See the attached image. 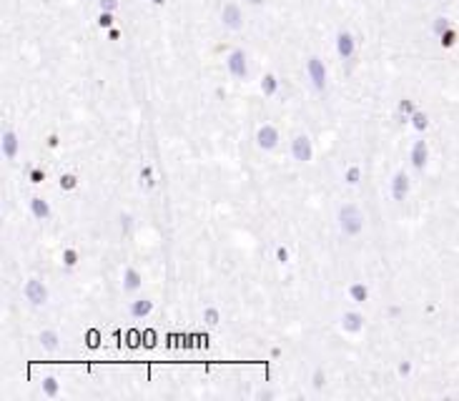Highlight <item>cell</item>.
Wrapping results in <instances>:
<instances>
[{"mask_svg":"<svg viewBox=\"0 0 459 401\" xmlns=\"http://www.w3.org/2000/svg\"><path fill=\"white\" fill-rule=\"evenodd\" d=\"M226 68L233 78H238V80H244L246 75H249V63H246V53L244 50H233L229 58H226Z\"/></svg>","mask_w":459,"mask_h":401,"instance_id":"8","label":"cell"},{"mask_svg":"<svg viewBox=\"0 0 459 401\" xmlns=\"http://www.w3.org/2000/svg\"><path fill=\"white\" fill-rule=\"evenodd\" d=\"M111 23H113V18H111L108 13H103V15H101V25H111Z\"/></svg>","mask_w":459,"mask_h":401,"instance_id":"36","label":"cell"},{"mask_svg":"<svg viewBox=\"0 0 459 401\" xmlns=\"http://www.w3.org/2000/svg\"><path fill=\"white\" fill-rule=\"evenodd\" d=\"M28 181H30V183H43V181H46V171H43L41 165L30 168V173H28Z\"/></svg>","mask_w":459,"mask_h":401,"instance_id":"28","label":"cell"},{"mask_svg":"<svg viewBox=\"0 0 459 401\" xmlns=\"http://www.w3.org/2000/svg\"><path fill=\"white\" fill-rule=\"evenodd\" d=\"M0 151H3V158H5L8 163H13V161L18 158V153H21V138H18L15 131H5V133H3Z\"/></svg>","mask_w":459,"mask_h":401,"instance_id":"6","label":"cell"},{"mask_svg":"<svg viewBox=\"0 0 459 401\" xmlns=\"http://www.w3.org/2000/svg\"><path fill=\"white\" fill-rule=\"evenodd\" d=\"M416 111V105H414V100H409V98H404V100H399V113L404 116V120L407 118H412V113Z\"/></svg>","mask_w":459,"mask_h":401,"instance_id":"27","label":"cell"},{"mask_svg":"<svg viewBox=\"0 0 459 401\" xmlns=\"http://www.w3.org/2000/svg\"><path fill=\"white\" fill-rule=\"evenodd\" d=\"M399 313H402V308H399V306H391L389 308V316H391V319H394V316H399Z\"/></svg>","mask_w":459,"mask_h":401,"instance_id":"37","label":"cell"},{"mask_svg":"<svg viewBox=\"0 0 459 401\" xmlns=\"http://www.w3.org/2000/svg\"><path fill=\"white\" fill-rule=\"evenodd\" d=\"M409 120H412V128L416 133H424V131L429 128V116H427L424 111H414Z\"/></svg>","mask_w":459,"mask_h":401,"instance_id":"19","label":"cell"},{"mask_svg":"<svg viewBox=\"0 0 459 401\" xmlns=\"http://www.w3.org/2000/svg\"><path fill=\"white\" fill-rule=\"evenodd\" d=\"M359 181H362V168L354 163V165H349L344 171V183L346 186H359Z\"/></svg>","mask_w":459,"mask_h":401,"instance_id":"20","label":"cell"},{"mask_svg":"<svg viewBox=\"0 0 459 401\" xmlns=\"http://www.w3.org/2000/svg\"><path fill=\"white\" fill-rule=\"evenodd\" d=\"M336 223H339L342 236L356 238L364 231V213L359 211V206H354V203H344L336 213Z\"/></svg>","mask_w":459,"mask_h":401,"instance_id":"1","label":"cell"},{"mask_svg":"<svg viewBox=\"0 0 459 401\" xmlns=\"http://www.w3.org/2000/svg\"><path fill=\"white\" fill-rule=\"evenodd\" d=\"M30 213H33V218L35 221H50V203H48L46 198H41V196H33L30 198Z\"/></svg>","mask_w":459,"mask_h":401,"instance_id":"13","label":"cell"},{"mask_svg":"<svg viewBox=\"0 0 459 401\" xmlns=\"http://www.w3.org/2000/svg\"><path fill=\"white\" fill-rule=\"evenodd\" d=\"M101 8H103L106 13H111V10L118 8V0H101Z\"/></svg>","mask_w":459,"mask_h":401,"instance_id":"34","label":"cell"},{"mask_svg":"<svg viewBox=\"0 0 459 401\" xmlns=\"http://www.w3.org/2000/svg\"><path fill=\"white\" fill-rule=\"evenodd\" d=\"M457 43V33L454 30H447V33H442V46H454Z\"/></svg>","mask_w":459,"mask_h":401,"instance_id":"30","label":"cell"},{"mask_svg":"<svg viewBox=\"0 0 459 401\" xmlns=\"http://www.w3.org/2000/svg\"><path fill=\"white\" fill-rule=\"evenodd\" d=\"M204 321H206L208 326H218V321H221V311L216 306H206L204 308Z\"/></svg>","mask_w":459,"mask_h":401,"instance_id":"23","label":"cell"},{"mask_svg":"<svg viewBox=\"0 0 459 401\" xmlns=\"http://www.w3.org/2000/svg\"><path fill=\"white\" fill-rule=\"evenodd\" d=\"M58 183H61L63 191H75L78 188V176H75V173H63Z\"/></svg>","mask_w":459,"mask_h":401,"instance_id":"25","label":"cell"},{"mask_svg":"<svg viewBox=\"0 0 459 401\" xmlns=\"http://www.w3.org/2000/svg\"><path fill=\"white\" fill-rule=\"evenodd\" d=\"M349 299H351L354 304H367V301H369V288H367V283H362V281L349 283Z\"/></svg>","mask_w":459,"mask_h":401,"instance_id":"17","label":"cell"},{"mask_svg":"<svg viewBox=\"0 0 459 401\" xmlns=\"http://www.w3.org/2000/svg\"><path fill=\"white\" fill-rule=\"evenodd\" d=\"M276 261L278 263H289V248L286 246H276Z\"/></svg>","mask_w":459,"mask_h":401,"instance_id":"32","label":"cell"},{"mask_svg":"<svg viewBox=\"0 0 459 401\" xmlns=\"http://www.w3.org/2000/svg\"><path fill=\"white\" fill-rule=\"evenodd\" d=\"M324 384H326V371H324V366H316L314 374H311V386H314L316 391H322Z\"/></svg>","mask_w":459,"mask_h":401,"instance_id":"24","label":"cell"},{"mask_svg":"<svg viewBox=\"0 0 459 401\" xmlns=\"http://www.w3.org/2000/svg\"><path fill=\"white\" fill-rule=\"evenodd\" d=\"M409 161H412L414 171H424L427 161H429V145L427 141H414L412 151H409Z\"/></svg>","mask_w":459,"mask_h":401,"instance_id":"9","label":"cell"},{"mask_svg":"<svg viewBox=\"0 0 459 401\" xmlns=\"http://www.w3.org/2000/svg\"><path fill=\"white\" fill-rule=\"evenodd\" d=\"M396 374H399V376H409V374H412V361H399V366H396Z\"/></svg>","mask_w":459,"mask_h":401,"instance_id":"31","label":"cell"},{"mask_svg":"<svg viewBox=\"0 0 459 401\" xmlns=\"http://www.w3.org/2000/svg\"><path fill=\"white\" fill-rule=\"evenodd\" d=\"M249 3H251V5H261L264 0H249Z\"/></svg>","mask_w":459,"mask_h":401,"instance_id":"38","label":"cell"},{"mask_svg":"<svg viewBox=\"0 0 459 401\" xmlns=\"http://www.w3.org/2000/svg\"><path fill=\"white\" fill-rule=\"evenodd\" d=\"M48 148H58V136H48Z\"/></svg>","mask_w":459,"mask_h":401,"instance_id":"35","label":"cell"},{"mask_svg":"<svg viewBox=\"0 0 459 401\" xmlns=\"http://www.w3.org/2000/svg\"><path fill=\"white\" fill-rule=\"evenodd\" d=\"M221 23L226 25V28H231V30H238V28L244 25V15H241V10H238L236 3L224 5V10H221Z\"/></svg>","mask_w":459,"mask_h":401,"instance_id":"11","label":"cell"},{"mask_svg":"<svg viewBox=\"0 0 459 401\" xmlns=\"http://www.w3.org/2000/svg\"><path fill=\"white\" fill-rule=\"evenodd\" d=\"M38 344H41V349H43V351L53 354V351H58V346H61V336H58L55 331L43 329L41 333H38Z\"/></svg>","mask_w":459,"mask_h":401,"instance_id":"14","label":"cell"},{"mask_svg":"<svg viewBox=\"0 0 459 401\" xmlns=\"http://www.w3.org/2000/svg\"><path fill=\"white\" fill-rule=\"evenodd\" d=\"M118 226H121V234H123V236L131 234V228H133V216H131V213H121V216H118Z\"/></svg>","mask_w":459,"mask_h":401,"instance_id":"26","label":"cell"},{"mask_svg":"<svg viewBox=\"0 0 459 401\" xmlns=\"http://www.w3.org/2000/svg\"><path fill=\"white\" fill-rule=\"evenodd\" d=\"M291 158L296 163H311L314 161V145H311V138L306 133H298L291 141Z\"/></svg>","mask_w":459,"mask_h":401,"instance_id":"3","label":"cell"},{"mask_svg":"<svg viewBox=\"0 0 459 401\" xmlns=\"http://www.w3.org/2000/svg\"><path fill=\"white\" fill-rule=\"evenodd\" d=\"M336 50H339V55H342L344 60H349V58L354 55V38H351L346 30H342V33L336 35Z\"/></svg>","mask_w":459,"mask_h":401,"instance_id":"16","label":"cell"},{"mask_svg":"<svg viewBox=\"0 0 459 401\" xmlns=\"http://www.w3.org/2000/svg\"><path fill=\"white\" fill-rule=\"evenodd\" d=\"M151 311H153L151 299H138V301H131V306H128V313L133 319H146V316H151Z\"/></svg>","mask_w":459,"mask_h":401,"instance_id":"15","label":"cell"},{"mask_svg":"<svg viewBox=\"0 0 459 401\" xmlns=\"http://www.w3.org/2000/svg\"><path fill=\"white\" fill-rule=\"evenodd\" d=\"M23 296H25V301L30 304V306H46L48 304V286L41 279H28L23 286Z\"/></svg>","mask_w":459,"mask_h":401,"instance_id":"2","label":"cell"},{"mask_svg":"<svg viewBox=\"0 0 459 401\" xmlns=\"http://www.w3.org/2000/svg\"><path fill=\"white\" fill-rule=\"evenodd\" d=\"M141 286H143L141 271H138L136 266H126L123 268V291L126 293H136V291H141Z\"/></svg>","mask_w":459,"mask_h":401,"instance_id":"12","label":"cell"},{"mask_svg":"<svg viewBox=\"0 0 459 401\" xmlns=\"http://www.w3.org/2000/svg\"><path fill=\"white\" fill-rule=\"evenodd\" d=\"M61 261H63V266L66 268H75L78 266V261H81V254L75 251V248H63V256H61Z\"/></svg>","mask_w":459,"mask_h":401,"instance_id":"22","label":"cell"},{"mask_svg":"<svg viewBox=\"0 0 459 401\" xmlns=\"http://www.w3.org/2000/svg\"><path fill=\"white\" fill-rule=\"evenodd\" d=\"M276 91H278L276 75H264V80H261V93L266 95V98H271V95H276Z\"/></svg>","mask_w":459,"mask_h":401,"instance_id":"21","label":"cell"},{"mask_svg":"<svg viewBox=\"0 0 459 401\" xmlns=\"http://www.w3.org/2000/svg\"><path fill=\"white\" fill-rule=\"evenodd\" d=\"M256 145L261 148V151H274L276 145H278V128H276L274 123H264L258 131H256Z\"/></svg>","mask_w":459,"mask_h":401,"instance_id":"4","label":"cell"},{"mask_svg":"<svg viewBox=\"0 0 459 401\" xmlns=\"http://www.w3.org/2000/svg\"><path fill=\"white\" fill-rule=\"evenodd\" d=\"M143 181H146V188H153L156 181H153V168H151V165H143V168H141V183H143Z\"/></svg>","mask_w":459,"mask_h":401,"instance_id":"29","label":"cell"},{"mask_svg":"<svg viewBox=\"0 0 459 401\" xmlns=\"http://www.w3.org/2000/svg\"><path fill=\"white\" fill-rule=\"evenodd\" d=\"M41 391H43V396H48V399H55V396L61 394V381L55 376H46L41 381Z\"/></svg>","mask_w":459,"mask_h":401,"instance_id":"18","label":"cell"},{"mask_svg":"<svg viewBox=\"0 0 459 401\" xmlns=\"http://www.w3.org/2000/svg\"><path fill=\"white\" fill-rule=\"evenodd\" d=\"M409 188H412L409 173H407V171H396V173L391 176V198H394L396 203L407 201V196H409Z\"/></svg>","mask_w":459,"mask_h":401,"instance_id":"5","label":"cell"},{"mask_svg":"<svg viewBox=\"0 0 459 401\" xmlns=\"http://www.w3.org/2000/svg\"><path fill=\"white\" fill-rule=\"evenodd\" d=\"M339 326H342L344 333H351V336L359 333V331L364 329V313H359V311H344Z\"/></svg>","mask_w":459,"mask_h":401,"instance_id":"10","label":"cell"},{"mask_svg":"<svg viewBox=\"0 0 459 401\" xmlns=\"http://www.w3.org/2000/svg\"><path fill=\"white\" fill-rule=\"evenodd\" d=\"M447 30H449L447 18H436V23H434V33H436V35H442V33H447Z\"/></svg>","mask_w":459,"mask_h":401,"instance_id":"33","label":"cell"},{"mask_svg":"<svg viewBox=\"0 0 459 401\" xmlns=\"http://www.w3.org/2000/svg\"><path fill=\"white\" fill-rule=\"evenodd\" d=\"M306 73H309V80H311L314 91H319V93H322L324 88H326V66H324L319 58H309V63H306Z\"/></svg>","mask_w":459,"mask_h":401,"instance_id":"7","label":"cell"}]
</instances>
